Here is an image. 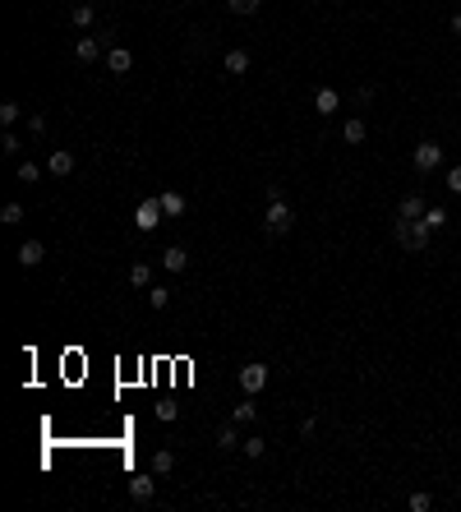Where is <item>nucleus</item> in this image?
I'll use <instances>...</instances> for the list:
<instances>
[{
	"label": "nucleus",
	"mask_w": 461,
	"mask_h": 512,
	"mask_svg": "<svg viewBox=\"0 0 461 512\" xmlns=\"http://www.w3.org/2000/svg\"><path fill=\"white\" fill-rule=\"evenodd\" d=\"M157 199H162V212H166V217H171V222H176V217H185V212H189L185 194H176V190H162V194H157Z\"/></svg>",
	"instance_id": "nucleus-6"
},
{
	"label": "nucleus",
	"mask_w": 461,
	"mask_h": 512,
	"mask_svg": "<svg viewBox=\"0 0 461 512\" xmlns=\"http://www.w3.org/2000/svg\"><path fill=\"white\" fill-rule=\"evenodd\" d=\"M448 190H452V194H461V162L448 171Z\"/></svg>",
	"instance_id": "nucleus-31"
},
{
	"label": "nucleus",
	"mask_w": 461,
	"mask_h": 512,
	"mask_svg": "<svg viewBox=\"0 0 461 512\" xmlns=\"http://www.w3.org/2000/svg\"><path fill=\"white\" fill-rule=\"evenodd\" d=\"M429 235H434V231H429L425 222H406V217H397V222H392V240L401 249H411V254H420V249L429 245Z\"/></svg>",
	"instance_id": "nucleus-1"
},
{
	"label": "nucleus",
	"mask_w": 461,
	"mask_h": 512,
	"mask_svg": "<svg viewBox=\"0 0 461 512\" xmlns=\"http://www.w3.org/2000/svg\"><path fill=\"white\" fill-rule=\"evenodd\" d=\"M153 494H157L153 476H134V480H130V499H134V503H153Z\"/></svg>",
	"instance_id": "nucleus-11"
},
{
	"label": "nucleus",
	"mask_w": 461,
	"mask_h": 512,
	"mask_svg": "<svg viewBox=\"0 0 461 512\" xmlns=\"http://www.w3.org/2000/svg\"><path fill=\"white\" fill-rule=\"evenodd\" d=\"M19 116H23L19 102H0V125H5V130H10V125H19Z\"/></svg>",
	"instance_id": "nucleus-24"
},
{
	"label": "nucleus",
	"mask_w": 461,
	"mask_h": 512,
	"mask_svg": "<svg viewBox=\"0 0 461 512\" xmlns=\"http://www.w3.org/2000/svg\"><path fill=\"white\" fill-rule=\"evenodd\" d=\"M19 148H23V139H19V134H14V130H5V139H0V153H19Z\"/></svg>",
	"instance_id": "nucleus-28"
},
{
	"label": "nucleus",
	"mask_w": 461,
	"mask_h": 512,
	"mask_svg": "<svg viewBox=\"0 0 461 512\" xmlns=\"http://www.w3.org/2000/svg\"><path fill=\"white\" fill-rule=\"evenodd\" d=\"M452 33H457V37H461V14H452Z\"/></svg>",
	"instance_id": "nucleus-32"
},
{
	"label": "nucleus",
	"mask_w": 461,
	"mask_h": 512,
	"mask_svg": "<svg viewBox=\"0 0 461 512\" xmlns=\"http://www.w3.org/2000/svg\"><path fill=\"white\" fill-rule=\"evenodd\" d=\"M411 162H415V171H434L443 162V148L434 144V139H425V144H415V153H411Z\"/></svg>",
	"instance_id": "nucleus-5"
},
{
	"label": "nucleus",
	"mask_w": 461,
	"mask_h": 512,
	"mask_svg": "<svg viewBox=\"0 0 461 512\" xmlns=\"http://www.w3.org/2000/svg\"><path fill=\"white\" fill-rule=\"evenodd\" d=\"M46 171H51V176H69V171H74V153H69V148H55V153L46 157Z\"/></svg>",
	"instance_id": "nucleus-8"
},
{
	"label": "nucleus",
	"mask_w": 461,
	"mask_h": 512,
	"mask_svg": "<svg viewBox=\"0 0 461 512\" xmlns=\"http://www.w3.org/2000/svg\"><path fill=\"white\" fill-rule=\"evenodd\" d=\"M245 69H249V51H240V46L226 51V74H245Z\"/></svg>",
	"instance_id": "nucleus-21"
},
{
	"label": "nucleus",
	"mask_w": 461,
	"mask_h": 512,
	"mask_svg": "<svg viewBox=\"0 0 461 512\" xmlns=\"http://www.w3.org/2000/svg\"><path fill=\"white\" fill-rule=\"evenodd\" d=\"M254 415H259V406H254V397L245 392V401L235 406V411H230V420H235V424H254Z\"/></svg>",
	"instance_id": "nucleus-19"
},
{
	"label": "nucleus",
	"mask_w": 461,
	"mask_h": 512,
	"mask_svg": "<svg viewBox=\"0 0 461 512\" xmlns=\"http://www.w3.org/2000/svg\"><path fill=\"white\" fill-rule=\"evenodd\" d=\"M240 443H245V438H240V424H235V420L217 429V448H221V452H235Z\"/></svg>",
	"instance_id": "nucleus-14"
},
{
	"label": "nucleus",
	"mask_w": 461,
	"mask_h": 512,
	"mask_svg": "<svg viewBox=\"0 0 461 512\" xmlns=\"http://www.w3.org/2000/svg\"><path fill=\"white\" fill-rule=\"evenodd\" d=\"M0 222H5V226H19L23 222V203H5V208H0Z\"/></svg>",
	"instance_id": "nucleus-25"
},
{
	"label": "nucleus",
	"mask_w": 461,
	"mask_h": 512,
	"mask_svg": "<svg viewBox=\"0 0 461 512\" xmlns=\"http://www.w3.org/2000/svg\"><path fill=\"white\" fill-rule=\"evenodd\" d=\"M240 452H245V457H249V462H259V457H263V452H268V438H259V434H249V438H245V443H240Z\"/></svg>",
	"instance_id": "nucleus-22"
},
{
	"label": "nucleus",
	"mask_w": 461,
	"mask_h": 512,
	"mask_svg": "<svg viewBox=\"0 0 461 512\" xmlns=\"http://www.w3.org/2000/svg\"><path fill=\"white\" fill-rule=\"evenodd\" d=\"M106 69H111V74H130V69H134V56L125 51V46H111V51H106Z\"/></svg>",
	"instance_id": "nucleus-10"
},
{
	"label": "nucleus",
	"mask_w": 461,
	"mask_h": 512,
	"mask_svg": "<svg viewBox=\"0 0 461 512\" xmlns=\"http://www.w3.org/2000/svg\"><path fill=\"white\" fill-rule=\"evenodd\" d=\"M420 222H425L429 231H443V226H448V208H439V203H434V208H425V217H420Z\"/></svg>",
	"instance_id": "nucleus-20"
},
{
	"label": "nucleus",
	"mask_w": 461,
	"mask_h": 512,
	"mask_svg": "<svg viewBox=\"0 0 461 512\" xmlns=\"http://www.w3.org/2000/svg\"><path fill=\"white\" fill-rule=\"evenodd\" d=\"M337 106H341V92L337 88H319V92H314V111H319V116H332Z\"/></svg>",
	"instance_id": "nucleus-12"
},
{
	"label": "nucleus",
	"mask_w": 461,
	"mask_h": 512,
	"mask_svg": "<svg viewBox=\"0 0 461 512\" xmlns=\"http://www.w3.org/2000/svg\"><path fill=\"white\" fill-rule=\"evenodd\" d=\"M263 226H268V235H286L291 226H296V212H291V203H286V199H273V203H268Z\"/></svg>",
	"instance_id": "nucleus-2"
},
{
	"label": "nucleus",
	"mask_w": 461,
	"mask_h": 512,
	"mask_svg": "<svg viewBox=\"0 0 461 512\" xmlns=\"http://www.w3.org/2000/svg\"><path fill=\"white\" fill-rule=\"evenodd\" d=\"M69 19H74V28H88V23H92V5H74Z\"/></svg>",
	"instance_id": "nucleus-26"
},
{
	"label": "nucleus",
	"mask_w": 461,
	"mask_h": 512,
	"mask_svg": "<svg viewBox=\"0 0 461 512\" xmlns=\"http://www.w3.org/2000/svg\"><path fill=\"white\" fill-rule=\"evenodd\" d=\"M332 5H341V0H332Z\"/></svg>",
	"instance_id": "nucleus-33"
},
{
	"label": "nucleus",
	"mask_w": 461,
	"mask_h": 512,
	"mask_svg": "<svg viewBox=\"0 0 461 512\" xmlns=\"http://www.w3.org/2000/svg\"><path fill=\"white\" fill-rule=\"evenodd\" d=\"M434 508V499H429V494H411V512H429Z\"/></svg>",
	"instance_id": "nucleus-30"
},
{
	"label": "nucleus",
	"mask_w": 461,
	"mask_h": 512,
	"mask_svg": "<svg viewBox=\"0 0 461 512\" xmlns=\"http://www.w3.org/2000/svg\"><path fill=\"white\" fill-rule=\"evenodd\" d=\"M171 471H176V452H171V448H157L153 452V476H171Z\"/></svg>",
	"instance_id": "nucleus-16"
},
{
	"label": "nucleus",
	"mask_w": 461,
	"mask_h": 512,
	"mask_svg": "<svg viewBox=\"0 0 461 512\" xmlns=\"http://www.w3.org/2000/svg\"><path fill=\"white\" fill-rule=\"evenodd\" d=\"M148 305H153V310H166V305H171V286H148Z\"/></svg>",
	"instance_id": "nucleus-23"
},
{
	"label": "nucleus",
	"mask_w": 461,
	"mask_h": 512,
	"mask_svg": "<svg viewBox=\"0 0 461 512\" xmlns=\"http://www.w3.org/2000/svg\"><path fill=\"white\" fill-rule=\"evenodd\" d=\"M134 222H139V231H157V226L166 222V212H162V199H143L139 208H134Z\"/></svg>",
	"instance_id": "nucleus-3"
},
{
	"label": "nucleus",
	"mask_w": 461,
	"mask_h": 512,
	"mask_svg": "<svg viewBox=\"0 0 461 512\" xmlns=\"http://www.w3.org/2000/svg\"><path fill=\"white\" fill-rule=\"evenodd\" d=\"M226 5H230V10H235V14H254V10H259V5H263V0H226Z\"/></svg>",
	"instance_id": "nucleus-29"
},
{
	"label": "nucleus",
	"mask_w": 461,
	"mask_h": 512,
	"mask_svg": "<svg viewBox=\"0 0 461 512\" xmlns=\"http://www.w3.org/2000/svg\"><path fill=\"white\" fill-rule=\"evenodd\" d=\"M42 258H46V245H42V240H23V245H19V263H23V268H37Z\"/></svg>",
	"instance_id": "nucleus-13"
},
{
	"label": "nucleus",
	"mask_w": 461,
	"mask_h": 512,
	"mask_svg": "<svg viewBox=\"0 0 461 512\" xmlns=\"http://www.w3.org/2000/svg\"><path fill=\"white\" fill-rule=\"evenodd\" d=\"M74 56L83 60V65H88V60H97V56H102V42H97V37H78V46H74Z\"/></svg>",
	"instance_id": "nucleus-17"
},
{
	"label": "nucleus",
	"mask_w": 461,
	"mask_h": 512,
	"mask_svg": "<svg viewBox=\"0 0 461 512\" xmlns=\"http://www.w3.org/2000/svg\"><path fill=\"white\" fill-rule=\"evenodd\" d=\"M130 286L134 291H148V286H153V268H148V263H134L130 268Z\"/></svg>",
	"instance_id": "nucleus-18"
},
{
	"label": "nucleus",
	"mask_w": 461,
	"mask_h": 512,
	"mask_svg": "<svg viewBox=\"0 0 461 512\" xmlns=\"http://www.w3.org/2000/svg\"><path fill=\"white\" fill-rule=\"evenodd\" d=\"M341 139H346V144H364V139H369V125H364L360 116H351V120L341 125Z\"/></svg>",
	"instance_id": "nucleus-15"
},
{
	"label": "nucleus",
	"mask_w": 461,
	"mask_h": 512,
	"mask_svg": "<svg viewBox=\"0 0 461 512\" xmlns=\"http://www.w3.org/2000/svg\"><path fill=\"white\" fill-rule=\"evenodd\" d=\"M425 208H429V203L420 199V194H406V199L397 203V217H406V222H420V217H425Z\"/></svg>",
	"instance_id": "nucleus-9"
},
{
	"label": "nucleus",
	"mask_w": 461,
	"mask_h": 512,
	"mask_svg": "<svg viewBox=\"0 0 461 512\" xmlns=\"http://www.w3.org/2000/svg\"><path fill=\"white\" fill-rule=\"evenodd\" d=\"M235 379H240V388L249 392V397H259V392L268 388V365H259V360H249V365H245L240 374H235Z\"/></svg>",
	"instance_id": "nucleus-4"
},
{
	"label": "nucleus",
	"mask_w": 461,
	"mask_h": 512,
	"mask_svg": "<svg viewBox=\"0 0 461 512\" xmlns=\"http://www.w3.org/2000/svg\"><path fill=\"white\" fill-rule=\"evenodd\" d=\"M162 268H166V272H185V268H189V249L166 245V249H162Z\"/></svg>",
	"instance_id": "nucleus-7"
},
{
	"label": "nucleus",
	"mask_w": 461,
	"mask_h": 512,
	"mask_svg": "<svg viewBox=\"0 0 461 512\" xmlns=\"http://www.w3.org/2000/svg\"><path fill=\"white\" fill-rule=\"evenodd\" d=\"M19 180H23V185L42 180V167H37V162H19Z\"/></svg>",
	"instance_id": "nucleus-27"
}]
</instances>
